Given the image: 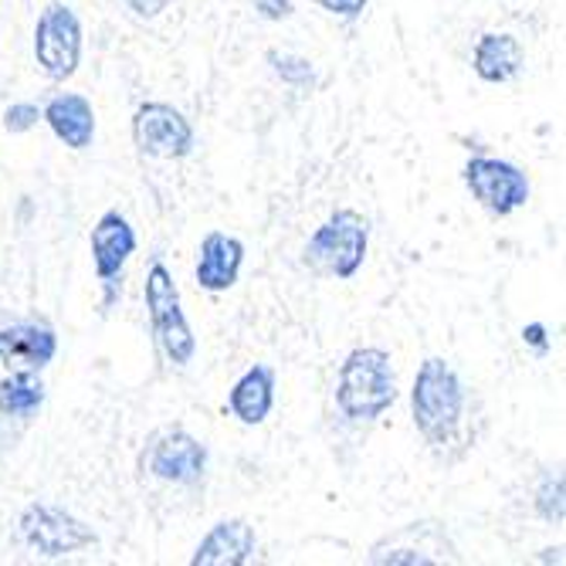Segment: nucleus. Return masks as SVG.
Returning <instances> with one entry per match:
<instances>
[{"mask_svg":"<svg viewBox=\"0 0 566 566\" xmlns=\"http://www.w3.org/2000/svg\"><path fill=\"white\" fill-rule=\"evenodd\" d=\"M469 390L461 384L458 370L444 356H428L418 367L415 387H410V415H415V428L431 448H441L454 438L465 418Z\"/></svg>","mask_w":566,"mask_h":566,"instance_id":"f257e3e1","label":"nucleus"},{"mask_svg":"<svg viewBox=\"0 0 566 566\" xmlns=\"http://www.w3.org/2000/svg\"><path fill=\"white\" fill-rule=\"evenodd\" d=\"M394 359L380 346H356L346 353L336 377V407L343 418L364 424L377 421L384 410L397 400V377H394Z\"/></svg>","mask_w":566,"mask_h":566,"instance_id":"f03ea898","label":"nucleus"},{"mask_svg":"<svg viewBox=\"0 0 566 566\" xmlns=\"http://www.w3.org/2000/svg\"><path fill=\"white\" fill-rule=\"evenodd\" d=\"M367 248H370V221L353 208H339L308 238L302 251V265L323 279L346 282L364 269Z\"/></svg>","mask_w":566,"mask_h":566,"instance_id":"7ed1b4c3","label":"nucleus"},{"mask_svg":"<svg viewBox=\"0 0 566 566\" xmlns=\"http://www.w3.org/2000/svg\"><path fill=\"white\" fill-rule=\"evenodd\" d=\"M143 302H146V316L153 339H157L160 353L167 356V364L187 367L193 353H197V336L187 323V313L180 305V289L174 272L164 262H153L143 282Z\"/></svg>","mask_w":566,"mask_h":566,"instance_id":"20e7f679","label":"nucleus"},{"mask_svg":"<svg viewBox=\"0 0 566 566\" xmlns=\"http://www.w3.org/2000/svg\"><path fill=\"white\" fill-rule=\"evenodd\" d=\"M454 559H458V546L448 536L444 523L438 520L403 523L387 536H380L367 553V563L377 566H431V563H454Z\"/></svg>","mask_w":566,"mask_h":566,"instance_id":"39448f33","label":"nucleus"},{"mask_svg":"<svg viewBox=\"0 0 566 566\" xmlns=\"http://www.w3.org/2000/svg\"><path fill=\"white\" fill-rule=\"evenodd\" d=\"M34 62L51 82H69L82 65V21L65 4H48L34 24Z\"/></svg>","mask_w":566,"mask_h":566,"instance_id":"423d86ee","label":"nucleus"},{"mask_svg":"<svg viewBox=\"0 0 566 566\" xmlns=\"http://www.w3.org/2000/svg\"><path fill=\"white\" fill-rule=\"evenodd\" d=\"M146 475L170 482V485H197L208 472V444L197 441L184 428H160L146 438L139 454Z\"/></svg>","mask_w":566,"mask_h":566,"instance_id":"0eeeda50","label":"nucleus"},{"mask_svg":"<svg viewBox=\"0 0 566 566\" xmlns=\"http://www.w3.org/2000/svg\"><path fill=\"white\" fill-rule=\"evenodd\" d=\"M18 533L31 549H38L48 559H62V556L82 553L98 543L92 526H85L78 516H72L69 509L48 505V502H31L21 512Z\"/></svg>","mask_w":566,"mask_h":566,"instance_id":"6e6552de","label":"nucleus"},{"mask_svg":"<svg viewBox=\"0 0 566 566\" xmlns=\"http://www.w3.org/2000/svg\"><path fill=\"white\" fill-rule=\"evenodd\" d=\"M461 180L472 190V197L495 218L516 214L530 200V177L509 160L499 157H472L461 170Z\"/></svg>","mask_w":566,"mask_h":566,"instance_id":"1a4fd4ad","label":"nucleus"},{"mask_svg":"<svg viewBox=\"0 0 566 566\" xmlns=\"http://www.w3.org/2000/svg\"><path fill=\"white\" fill-rule=\"evenodd\" d=\"M133 143L143 157L184 160L193 153V126L170 102H143L133 116Z\"/></svg>","mask_w":566,"mask_h":566,"instance_id":"9d476101","label":"nucleus"},{"mask_svg":"<svg viewBox=\"0 0 566 566\" xmlns=\"http://www.w3.org/2000/svg\"><path fill=\"white\" fill-rule=\"evenodd\" d=\"M59 356V333L48 323H11L0 329V364L11 370H28V374H41L51 359Z\"/></svg>","mask_w":566,"mask_h":566,"instance_id":"9b49d317","label":"nucleus"},{"mask_svg":"<svg viewBox=\"0 0 566 566\" xmlns=\"http://www.w3.org/2000/svg\"><path fill=\"white\" fill-rule=\"evenodd\" d=\"M88 248H92V265H95L98 282L113 285L123 275L126 262L133 259V251H136V231L126 221V214L106 211V214L95 221V228L88 234Z\"/></svg>","mask_w":566,"mask_h":566,"instance_id":"f8f14e48","label":"nucleus"},{"mask_svg":"<svg viewBox=\"0 0 566 566\" xmlns=\"http://www.w3.org/2000/svg\"><path fill=\"white\" fill-rule=\"evenodd\" d=\"M241 265H244V244L234 234L211 231V234H203L197 248L193 279L203 292H228L238 285Z\"/></svg>","mask_w":566,"mask_h":566,"instance_id":"ddd939ff","label":"nucleus"},{"mask_svg":"<svg viewBox=\"0 0 566 566\" xmlns=\"http://www.w3.org/2000/svg\"><path fill=\"white\" fill-rule=\"evenodd\" d=\"M254 526L244 520H221L211 526V533L203 536L190 556L193 566H241L254 556Z\"/></svg>","mask_w":566,"mask_h":566,"instance_id":"4468645a","label":"nucleus"},{"mask_svg":"<svg viewBox=\"0 0 566 566\" xmlns=\"http://www.w3.org/2000/svg\"><path fill=\"white\" fill-rule=\"evenodd\" d=\"M41 119L69 149H88L95 139V109L78 92H62L41 109Z\"/></svg>","mask_w":566,"mask_h":566,"instance_id":"2eb2a0df","label":"nucleus"},{"mask_svg":"<svg viewBox=\"0 0 566 566\" xmlns=\"http://www.w3.org/2000/svg\"><path fill=\"white\" fill-rule=\"evenodd\" d=\"M275 407V370L269 364L248 367L228 394V410L248 428L265 424Z\"/></svg>","mask_w":566,"mask_h":566,"instance_id":"dca6fc26","label":"nucleus"},{"mask_svg":"<svg viewBox=\"0 0 566 566\" xmlns=\"http://www.w3.org/2000/svg\"><path fill=\"white\" fill-rule=\"evenodd\" d=\"M523 65H526V51L520 38H512V34L485 31L472 48V72L489 85L512 82L523 72Z\"/></svg>","mask_w":566,"mask_h":566,"instance_id":"f3484780","label":"nucleus"},{"mask_svg":"<svg viewBox=\"0 0 566 566\" xmlns=\"http://www.w3.org/2000/svg\"><path fill=\"white\" fill-rule=\"evenodd\" d=\"M44 403V384L28 370H11L0 380V415L4 418H34Z\"/></svg>","mask_w":566,"mask_h":566,"instance_id":"a211bd4d","label":"nucleus"},{"mask_svg":"<svg viewBox=\"0 0 566 566\" xmlns=\"http://www.w3.org/2000/svg\"><path fill=\"white\" fill-rule=\"evenodd\" d=\"M533 509L536 516L549 526H559L566 520V482L563 475H546L533 495Z\"/></svg>","mask_w":566,"mask_h":566,"instance_id":"6ab92c4d","label":"nucleus"},{"mask_svg":"<svg viewBox=\"0 0 566 566\" xmlns=\"http://www.w3.org/2000/svg\"><path fill=\"white\" fill-rule=\"evenodd\" d=\"M265 62L272 65V72L285 82V85H313L316 82V69L302 55H285V51H269Z\"/></svg>","mask_w":566,"mask_h":566,"instance_id":"aec40b11","label":"nucleus"},{"mask_svg":"<svg viewBox=\"0 0 566 566\" xmlns=\"http://www.w3.org/2000/svg\"><path fill=\"white\" fill-rule=\"evenodd\" d=\"M38 123H41V109L34 106V102H14V106L4 113V129L14 133V136L31 133Z\"/></svg>","mask_w":566,"mask_h":566,"instance_id":"412c9836","label":"nucleus"},{"mask_svg":"<svg viewBox=\"0 0 566 566\" xmlns=\"http://www.w3.org/2000/svg\"><path fill=\"white\" fill-rule=\"evenodd\" d=\"M313 4H319L323 11H329L333 18H346V21H353V18H359L367 11V4L370 0H313Z\"/></svg>","mask_w":566,"mask_h":566,"instance_id":"4be33fe9","label":"nucleus"},{"mask_svg":"<svg viewBox=\"0 0 566 566\" xmlns=\"http://www.w3.org/2000/svg\"><path fill=\"white\" fill-rule=\"evenodd\" d=\"M251 8L259 11V18H265V21H289L295 14L292 0H251Z\"/></svg>","mask_w":566,"mask_h":566,"instance_id":"5701e85b","label":"nucleus"},{"mask_svg":"<svg viewBox=\"0 0 566 566\" xmlns=\"http://www.w3.org/2000/svg\"><path fill=\"white\" fill-rule=\"evenodd\" d=\"M167 4H170V0H126V8L136 14V18H160L164 11H167Z\"/></svg>","mask_w":566,"mask_h":566,"instance_id":"b1692460","label":"nucleus"},{"mask_svg":"<svg viewBox=\"0 0 566 566\" xmlns=\"http://www.w3.org/2000/svg\"><path fill=\"white\" fill-rule=\"evenodd\" d=\"M523 343L533 346L539 356H546V353H549V333H546V326H543V323H530V326L523 329Z\"/></svg>","mask_w":566,"mask_h":566,"instance_id":"393cba45","label":"nucleus"}]
</instances>
